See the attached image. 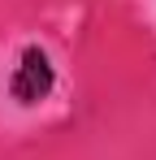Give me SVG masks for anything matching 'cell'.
Returning a JSON list of instances; mask_svg holds the SVG:
<instances>
[{
    "label": "cell",
    "instance_id": "6da1fadb",
    "mask_svg": "<svg viewBox=\"0 0 156 160\" xmlns=\"http://www.w3.org/2000/svg\"><path fill=\"white\" fill-rule=\"evenodd\" d=\"M9 91H13L22 104H39L52 91V65H48V56H44V48H26L22 52L13 78H9Z\"/></svg>",
    "mask_w": 156,
    "mask_h": 160
}]
</instances>
